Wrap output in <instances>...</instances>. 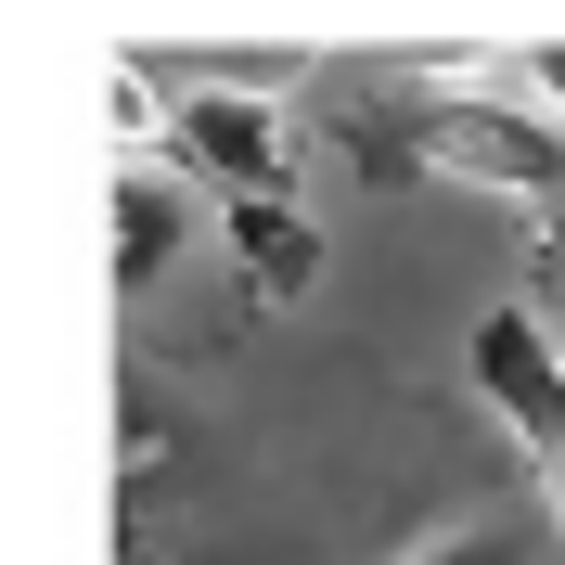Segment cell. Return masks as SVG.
<instances>
[{
    "mask_svg": "<svg viewBox=\"0 0 565 565\" xmlns=\"http://www.w3.org/2000/svg\"><path fill=\"white\" fill-rule=\"evenodd\" d=\"M104 218H116V309H141V296L168 282V257L193 245L206 193H193L180 168H154V154H129V168H116V193H104Z\"/></svg>",
    "mask_w": 565,
    "mask_h": 565,
    "instance_id": "cell-2",
    "label": "cell"
},
{
    "mask_svg": "<svg viewBox=\"0 0 565 565\" xmlns=\"http://www.w3.org/2000/svg\"><path fill=\"white\" fill-rule=\"evenodd\" d=\"M412 565H540V527H527V514H476V527L424 540Z\"/></svg>",
    "mask_w": 565,
    "mask_h": 565,
    "instance_id": "cell-5",
    "label": "cell"
},
{
    "mask_svg": "<svg viewBox=\"0 0 565 565\" xmlns=\"http://www.w3.org/2000/svg\"><path fill=\"white\" fill-rule=\"evenodd\" d=\"M168 154L193 193H245V206H282V180H296V141H282L270 90H180L168 104Z\"/></svg>",
    "mask_w": 565,
    "mask_h": 565,
    "instance_id": "cell-1",
    "label": "cell"
},
{
    "mask_svg": "<svg viewBox=\"0 0 565 565\" xmlns=\"http://www.w3.org/2000/svg\"><path fill=\"white\" fill-rule=\"evenodd\" d=\"M232 245H245V270H257V296H296V282L321 270V245L296 232L282 206H232Z\"/></svg>",
    "mask_w": 565,
    "mask_h": 565,
    "instance_id": "cell-3",
    "label": "cell"
},
{
    "mask_svg": "<svg viewBox=\"0 0 565 565\" xmlns=\"http://www.w3.org/2000/svg\"><path fill=\"white\" fill-rule=\"evenodd\" d=\"M104 116H116V168L168 141V104H154V77H141V65H116V77H104Z\"/></svg>",
    "mask_w": 565,
    "mask_h": 565,
    "instance_id": "cell-6",
    "label": "cell"
},
{
    "mask_svg": "<svg viewBox=\"0 0 565 565\" xmlns=\"http://www.w3.org/2000/svg\"><path fill=\"white\" fill-rule=\"evenodd\" d=\"M476 90H501V104H527L540 129L565 141V39H540V52H501V65H476Z\"/></svg>",
    "mask_w": 565,
    "mask_h": 565,
    "instance_id": "cell-4",
    "label": "cell"
},
{
    "mask_svg": "<svg viewBox=\"0 0 565 565\" xmlns=\"http://www.w3.org/2000/svg\"><path fill=\"white\" fill-rule=\"evenodd\" d=\"M553 348H565V309H553Z\"/></svg>",
    "mask_w": 565,
    "mask_h": 565,
    "instance_id": "cell-7",
    "label": "cell"
}]
</instances>
